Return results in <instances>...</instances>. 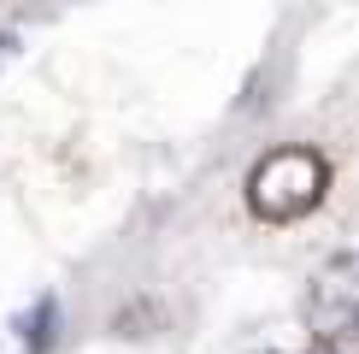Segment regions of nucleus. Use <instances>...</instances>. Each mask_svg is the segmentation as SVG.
I'll return each instance as SVG.
<instances>
[{
  "instance_id": "1",
  "label": "nucleus",
  "mask_w": 359,
  "mask_h": 354,
  "mask_svg": "<svg viewBox=\"0 0 359 354\" xmlns=\"http://www.w3.org/2000/svg\"><path fill=\"white\" fill-rule=\"evenodd\" d=\"M330 189V159L318 148H271L259 166L248 171V206L265 225H294Z\"/></svg>"
},
{
  "instance_id": "4",
  "label": "nucleus",
  "mask_w": 359,
  "mask_h": 354,
  "mask_svg": "<svg viewBox=\"0 0 359 354\" xmlns=\"http://www.w3.org/2000/svg\"><path fill=\"white\" fill-rule=\"evenodd\" d=\"M12 48H18V41H12V36H0V59H6V53H12Z\"/></svg>"
},
{
  "instance_id": "3",
  "label": "nucleus",
  "mask_w": 359,
  "mask_h": 354,
  "mask_svg": "<svg viewBox=\"0 0 359 354\" xmlns=\"http://www.w3.org/2000/svg\"><path fill=\"white\" fill-rule=\"evenodd\" d=\"M59 324H65V319H59V301H53V295H41V301L29 307L24 319H18V336H24V348H29V354H48V348L59 343Z\"/></svg>"
},
{
  "instance_id": "2",
  "label": "nucleus",
  "mask_w": 359,
  "mask_h": 354,
  "mask_svg": "<svg viewBox=\"0 0 359 354\" xmlns=\"http://www.w3.org/2000/svg\"><path fill=\"white\" fill-rule=\"evenodd\" d=\"M353 319H359V260L336 254L318 266V277L306 289V324L318 343H348Z\"/></svg>"
},
{
  "instance_id": "5",
  "label": "nucleus",
  "mask_w": 359,
  "mask_h": 354,
  "mask_svg": "<svg viewBox=\"0 0 359 354\" xmlns=\"http://www.w3.org/2000/svg\"><path fill=\"white\" fill-rule=\"evenodd\" d=\"M318 354H341V343H318Z\"/></svg>"
}]
</instances>
